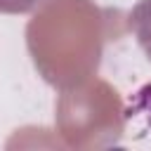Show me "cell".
<instances>
[{
	"label": "cell",
	"mask_w": 151,
	"mask_h": 151,
	"mask_svg": "<svg viewBox=\"0 0 151 151\" xmlns=\"http://www.w3.org/2000/svg\"><path fill=\"white\" fill-rule=\"evenodd\" d=\"M118 19L92 0H52L28 24L26 40L35 68L57 87H76L90 78L101 57V45L118 35Z\"/></svg>",
	"instance_id": "obj_1"
},
{
	"label": "cell",
	"mask_w": 151,
	"mask_h": 151,
	"mask_svg": "<svg viewBox=\"0 0 151 151\" xmlns=\"http://www.w3.org/2000/svg\"><path fill=\"white\" fill-rule=\"evenodd\" d=\"M125 26L137 35V42L142 45L144 54L151 59V0H139L127 14Z\"/></svg>",
	"instance_id": "obj_2"
},
{
	"label": "cell",
	"mask_w": 151,
	"mask_h": 151,
	"mask_svg": "<svg viewBox=\"0 0 151 151\" xmlns=\"http://www.w3.org/2000/svg\"><path fill=\"white\" fill-rule=\"evenodd\" d=\"M42 2H47V0H0V12L2 14H24V12L35 9Z\"/></svg>",
	"instance_id": "obj_3"
}]
</instances>
